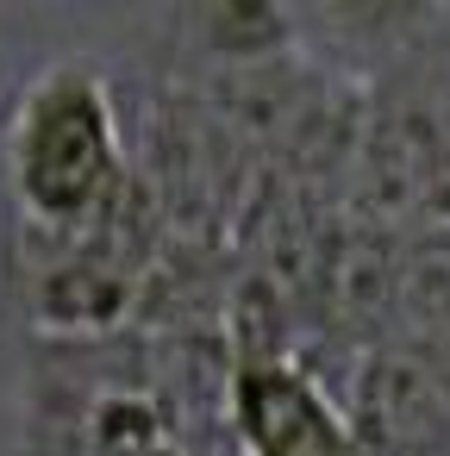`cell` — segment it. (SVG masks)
I'll list each match as a JSON object with an SVG mask.
<instances>
[{
  "instance_id": "6da1fadb",
  "label": "cell",
  "mask_w": 450,
  "mask_h": 456,
  "mask_svg": "<svg viewBox=\"0 0 450 456\" xmlns=\"http://www.w3.org/2000/svg\"><path fill=\"white\" fill-rule=\"evenodd\" d=\"M7 188L26 225L45 238L94 232L126 207L132 194L126 138L113 94L94 69L51 63L45 76L26 82L7 119Z\"/></svg>"
},
{
  "instance_id": "3957f363",
  "label": "cell",
  "mask_w": 450,
  "mask_h": 456,
  "mask_svg": "<svg viewBox=\"0 0 450 456\" xmlns=\"http://www.w3.org/2000/svg\"><path fill=\"white\" fill-rule=\"evenodd\" d=\"M363 456H450V350L438 344H356L338 381Z\"/></svg>"
},
{
  "instance_id": "7a4b0ae2",
  "label": "cell",
  "mask_w": 450,
  "mask_h": 456,
  "mask_svg": "<svg viewBox=\"0 0 450 456\" xmlns=\"http://www.w3.org/2000/svg\"><path fill=\"white\" fill-rule=\"evenodd\" d=\"M350 182L381 232H450V63L431 38L381 63L356 113Z\"/></svg>"
},
{
  "instance_id": "277c9868",
  "label": "cell",
  "mask_w": 450,
  "mask_h": 456,
  "mask_svg": "<svg viewBox=\"0 0 450 456\" xmlns=\"http://www.w3.org/2000/svg\"><path fill=\"white\" fill-rule=\"evenodd\" d=\"M225 419L238 456H363L338 387L294 350L238 356L225 381Z\"/></svg>"
}]
</instances>
